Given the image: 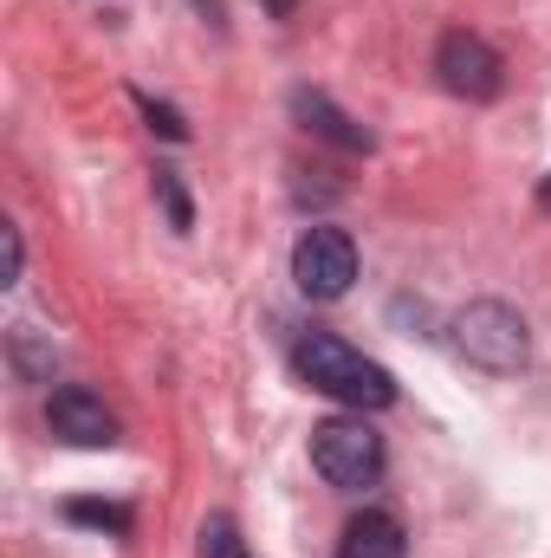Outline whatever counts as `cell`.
<instances>
[{
    "instance_id": "cell-1",
    "label": "cell",
    "mask_w": 551,
    "mask_h": 558,
    "mask_svg": "<svg viewBox=\"0 0 551 558\" xmlns=\"http://www.w3.org/2000/svg\"><path fill=\"white\" fill-rule=\"evenodd\" d=\"M292 371H298L311 390H325V397H338V403H351V410H390V403H396V377H390L377 357H364V351H351L344 338H331V331L298 338V344H292Z\"/></svg>"
},
{
    "instance_id": "cell-2",
    "label": "cell",
    "mask_w": 551,
    "mask_h": 558,
    "mask_svg": "<svg viewBox=\"0 0 551 558\" xmlns=\"http://www.w3.org/2000/svg\"><path fill=\"white\" fill-rule=\"evenodd\" d=\"M454 344H461L467 364H480V371H493V377H506V371H519V364L532 357L526 318H519L506 299H474V305H461V312H454Z\"/></svg>"
},
{
    "instance_id": "cell-3",
    "label": "cell",
    "mask_w": 551,
    "mask_h": 558,
    "mask_svg": "<svg viewBox=\"0 0 551 558\" xmlns=\"http://www.w3.org/2000/svg\"><path fill=\"white\" fill-rule=\"evenodd\" d=\"M383 435L364 416H331L311 428V468L331 487H377L383 481Z\"/></svg>"
},
{
    "instance_id": "cell-4",
    "label": "cell",
    "mask_w": 551,
    "mask_h": 558,
    "mask_svg": "<svg viewBox=\"0 0 551 558\" xmlns=\"http://www.w3.org/2000/svg\"><path fill=\"white\" fill-rule=\"evenodd\" d=\"M434 72H441V85H448L454 98H467V105H493V98L506 92V65H500V52H493L480 33H467V26L441 33V46H434Z\"/></svg>"
},
{
    "instance_id": "cell-5",
    "label": "cell",
    "mask_w": 551,
    "mask_h": 558,
    "mask_svg": "<svg viewBox=\"0 0 551 558\" xmlns=\"http://www.w3.org/2000/svg\"><path fill=\"white\" fill-rule=\"evenodd\" d=\"M292 279H298L305 299H344L351 279H357V241L344 228H311L292 247Z\"/></svg>"
},
{
    "instance_id": "cell-6",
    "label": "cell",
    "mask_w": 551,
    "mask_h": 558,
    "mask_svg": "<svg viewBox=\"0 0 551 558\" xmlns=\"http://www.w3.org/2000/svg\"><path fill=\"white\" fill-rule=\"evenodd\" d=\"M46 422H52V435L78 441V448H111V441H118V416H111V410H105V397H91L85 384H65V390H52Z\"/></svg>"
},
{
    "instance_id": "cell-7",
    "label": "cell",
    "mask_w": 551,
    "mask_h": 558,
    "mask_svg": "<svg viewBox=\"0 0 551 558\" xmlns=\"http://www.w3.org/2000/svg\"><path fill=\"white\" fill-rule=\"evenodd\" d=\"M338 558H409V533H403V520H396V513L364 507V513L344 526Z\"/></svg>"
},
{
    "instance_id": "cell-8",
    "label": "cell",
    "mask_w": 551,
    "mask_h": 558,
    "mask_svg": "<svg viewBox=\"0 0 551 558\" xmlns=\"http://www.w3.org/2000/svg\"><path fill=\"white\" fill-rule=\"evenodd\" d=\"M292 111L305 118V131H318L325 143H338V149H351V156H357V149H370V131H364L357 118H344L325 92H292Z\"/></svg>"
},
{
    "instance_id": "cell-9",
    "label": "cell",
    "mask_w": 551,
    "mask_h": 558,
    "mask_svg": "<svg viewBox=\"0 0 551 558\" xmlns=\"http://www.w3.org/2000/svg\"><path fill=\"white\" fill-rule=\"evenodd\" d=\"M65 520H78V526H98V533H131V507H111V500H72L65 507Z\"/></svg>"
},
{
    "instance_id": "cell-10",
    "label": "cell",
    "mask_w": 551,
    "mask_h": 558,
    "mask_svg": "<svg viewBox=\"0 0 551 558\" xmlns=\"http://www.w3.org/2000/svg\"><path fill=\"white\" fill-rule=\"evenodd\" d=\"M201 558H254V553H247V539H241V526H234L228 513H215V520L201 526Z\"/></svg>"
},
{
    "instance_id": "cell-11",
    "label": "cell",
    "mask_w": 551,
    "mask_h": 558,
    "mask_svg": "<svg viewBox=\"0 0 551 558\" xmlns=\"http://www.w3.org/2000/svg\"><path fill=\"white\" fill-rule=\"evenodd\" d=\"M137 111L149 118V131H156V137H169V143L188 137V124H182V111H175V105H156L149 92H137Z\"/></svg>"
},
{
    "instance_id": "cell-12",
    "label": "cell",
    "mask_w": 551,
    "mask_h": 558,
    "mask_svg": "<svg viewBox=\"0 0 551 558\" xmlns=\"http://www.w3.org/2000/svg\"><path fill=\"white\" fill-rule=\"evenodd\" d=\"M156 195H162V208H169V221H175V228H188V221H195V208H188V195H182V175H175V169H156Z\"/></svg>"
},
{
    "instance_id": "cell-13",
    "label": "cell",
    "mask_w": 551,
    "mask_h": 558,
    "mask_svg": "<svg viewBox=\"0 0 551 558\" xmlns=\"http://www.w3.org/2000/svg\"><path fill=\"white\" fill-rule=\"evenodd\" d=\"M26 267V247H20V228H7V279H20Z\"/></svg>"
},
{
    "instance_id": "cell-14",
    "label": "cell",
    "mask_w": 551,
    "mask_h": 558,
    "mask_svg": "<svg viewBox=\"0 0 551 558\" xmlns=\"http://www.w3.org/2000/svg\"><path fill=\"white\" fill-rule=\"evenodd\" d=\"M539 208H551V175L539 182Z\"/></svg>"
},
{
    "instance_id": "cell-15",
    "label": "cell",
    "mask_w": 551,
    "mask_h": 558,
    "mask_svg": "<svg viewBox=\"0 0 551 558\" xmlns=\"http://www.w3.org/2000/svg\"><path fill=\"white\" fill-rule=\"evenodd\" d=\"M267 7H273V13H292V0H267Z\"/></svg>"
}]
</instances>
